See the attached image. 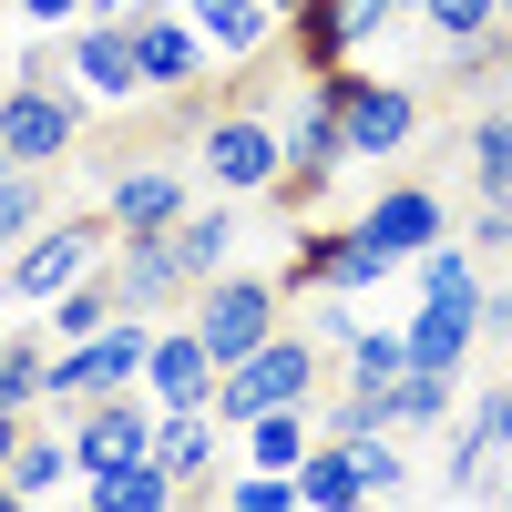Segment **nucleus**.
<instances>
[{"label":"nucleus","instance_id":"4","mask_svg":"<svg viewBox=\"0 0 512 512\" xmlns=\"http://www.w3.org/2000/svg\"><path fill=\"white\" fill-rule=\"evenodd\" d=\"M277 134H287V175H277V195H267V205H287V216H308V205L328 195V175L349 164V123H338V93L297 72V93L277 103Z\"/></svg>","mask_w":512,"mask_h":512},{"label":"nucleus","instance_id":"31","mask_svg":"<svg viewBox=\"0 0 512 512\" xmlns=\"http://www.w3.org/2000/svg\"><path fill=\"white\" fill-rule=\"evenodd\" d=\"M461 420H472V431L512 461V379H492V390H472V410H461Z\"/></svg>","mask_w":512,"mask_h":512},{"label":"nucleus","instance_id":"11","mask_svg":"<svg viewBox=\"0 0 512 512\" xmlns=\"http://www.w3.org/2000/svg\"><path fill=\"white\" fill-rule=\"evenodd\" d=\"M185 205H195V175H185V164H164V154L113 164V185H103L113 236H164V226H185Z\"/></svg>","mask_w":512,"mask_h":512},{"label":"nucleus","instance_id":"29","mask_svg":"<svg viewBox=\"0 0 512 512\" xmlns=\"http://www.w3.org/2000/svg\"><path fill=\"white\" fill-rule=\"evenodd\" d=\"M441 482H451V492H482V482H502V451L472 431V420H451V431H441Z\"/></svg>","mask_w":512,"mask_h":512},{"label":"nucleus","instance_id":"25","mask_svg":"<svg viewBox=\"0 0 512 512\" xmlns=\"http://www.w3.org/2000/svg\"><path fill=\"white\" fill-rule=\"evenodd\" d=\"M0 400H11V410H52V328H11V359H0Z\"/></svg>","mask_w":512,"mask_h":512},{"label":"nucleus","instance_id":"14","mask_svg":"<svg viewBox=\"0 0 512 512\" xmlns=\"http://www.w3.org/2000/svg\"><path fill=\"white\" fill-rule=\"evenodd\" d=\"M216 379H226V359L195 338V318H164V328H154V359H144V400H154V410H205V400H216Z\"/></svg>","mask_w":512,"mask_h":512},{"label":"nucleus","instance_id":"21","mask_svg":"<svg viewBox=\"0 0 512 512\" xmlns=\"http://www.w3.org/2000/svg\"><path fill=\"white\" fill-rule=\"evenodd\" d=\"M410 369V328H349L338 338V390H390V379Z\"/></svg>","mask_w":512,"mask_h":512},{"label":"nucleus","instance_id":"3","mask_svg":"<svg viewBox=\"0 0 512 512\" xmlns=\"http://www.w3.org/2000/svg\"><path fill=\"white\" fill-rule=\"evenodd\" d=\"M318 390H328V338H318V328H277L267 349H246V359L216 379V420L236 431V420L277 410V400H318Z\"/></svg>","mask_w":512,"mask_h":512},{"label":"nucleus","instance_id":"10","mask_svg":"<svg viewBox=\"0 0 512 512\" xmlns=\"http://www.w3.org/2000/svg\"><path fill=\"white\" fill-rule=\"evenodd\" d=\"M134 52H144V82L164 103L216 82V52H205V31L185 21V0H144V11H134Z\"/></svg>","mask_w":512,"mask_h":512},{"label":"nucleus","instance_id":"13","mask_svg":"<svg viewBox=\"0 0 512 512\" xmlns=\"http://www.w3.org/2000/svg\"><path fill=\"white\" fill-rule=\"evenodd\" d=\"M113 287H123L134 318H175L185 297H195V267H185L175 226H164V236H113Z\"/></svg>","mask_w":512,"mask_h":512},{"label":"nucleus","instance_id":"33","mask_svg":"<svg viewBox=\"0 0 512 512\" xmlns=\"http://www.w3.org/2000/svg\"><path fill=\"white\" fill-rule=\"evenodd\" d=\"M338 11H349V31H359V52H369V41H379V31H390V21H410V11H400V0H338Z\"/></svg>","mask_w":512,"mask_h":512},{"label":"nucleus","instance_id":"9","mask_svg":"<svg viewBox=\"0 0 512 512\" xmlns=\"http://www.w3.org/2000/svg\"><path fill=\"white\" fill-rule=\"evenodd\" d=\"M62 82L82 103H144L154 82H144V52H134V21H72L62 31Z\"/></svg>","mask_w":512,"mask_h":512},{"label":"nucleus","instance_id":"17","mask_svg":"<svg viewBox=\"0 0 512 512\" xmlns=\"http://www.w3.org/2000/svg\"><path fill=\"white\" fill-rule=\"evenodd\" d=\"M359 226L410 267L420 246H441V236H451V195H441V185H420V175H400V185H379V195H369V216H359Z\"/></svg>","mask_w":512,"mask_h":512},{"label":"nucleus","instance_id":"22","mask_svg":"<svg viewBox=\"0 0 512 512\" xmlns=\"http://www.w3.org/2000/svg\"><path fill=\"white\" fill-rule=\"evenodd\" d=\"M287 62H297V72H338V62H359L349 11H338V0H308V11L287 21Z\"/></svg>","mask_w":512,"mask_h":512},{"label":"nucleus","instance_id":"26","mask_svg":"<svg viewBox=\"0 0 512 512\" xmlns=\"http://www.w3.org/2000/svg\"><path fill=\"white\" fill-rule=\"evenodd\" d=\"M420 31H431L441 41V52H461V41H492L502 21H512V0H420V11H410Z\"/></svg>","mask_w":512,"mask_h":512},{"label":"nucleus","instance_id":"6","mask_svg":"<svg viewBox=\"0 0 512 512\" xmlns=\"http://www.w3.org/2000/svg\"><path fill=\"white\" fill-rule=\"evenodd\" d=\"M185 318H195V338H205V349H216V359L236 369L246 349H267V338L287 328V277L226 267V277H205V287L185 297Z\"/></svg>","mask_w":512,"mask_h":512},{"label":"nucleus","instance_id":"39","mask_svg":"<svg viewBox=\"0 0 512 512\" xmlns=\"http://www.w3.org/2000/svg\"><path fill=\"white\" fill-rule=\"evenodd\" d=\"M297 11H308V0H277V21H297Z\"/></svg>","mask_w":512,"mask_h":512},{"label":"nucleus","instance_id":"2","mask_svg":"<svg viewBox=\"0 0 512 512\" xmlns=\"http://www.w3.org/2000/svg\"><path fill=\"white\" fill-rule=\"evenodd\" d=\"M93 267H113V216H103V205H93V216H41L11 256H0V297L41 318L72 277H93Z\"/></svg>","mask_w":512,"mask_h":512},{"label":"nucleus","instance_id":"23","mask_svg":"<svg viewBox=\"0 0 512 512\" xmlns=\"http://www.w3.org/2000/svg\"><path fill=\"white\" fill-rule=\"evenodd\" d=\"M349 502H369L359 492V461H349V441L318 431V451L297 461V512H349Z\"/></svg>","mask_w":512,"mask_h":512},{"label":"nucleus","instance_id":"35","mask_svg":"<svg viewBox=\"0 0 512 512\" xmlns=\"http://www.w3.org/2000/svg\"><path fill=\"white\" fill-rule=\"evenodd\" d=\"M21 431H31V410H11V400H0V472H11V451H21Z\"/></svg>","mask_w":512,"mask_h":512},{"label":"nucleus","instance_id":"38","mask_svg":"<svg viewBox=\"0 0 512 512\" xmlns=\"http://www.w3.org/2000/svg\"><path fill=\"white\" fill-rule=\"evenodd\" d=\"M492 492H502V512H512V461H502V482H492Z\"/></svg>","mask_w":512,"mask_h":512},{"label":"nucleus","instance_id":"42","mask_svg":"<svg viewBox=\"0 0 512 512\" xmlns=\"http://www.w3.org/2000/svg\"><path fill=\"white\" fill-rule=\"evenodd\" d=\"M400 11H420V0H400Z\"/></svg>","mask_w":512,"mask_h":512},{"label":"nucleus","instance_id":"15","mask_svg":"<svg viewBox=\"0 0 512 512\" xmlns=\"http://www.w3.org/2000/svg\"><path fill=\"white\" fill-rule=\"evenodd\" d=\"M185 21L205 31L216 72H256L267 52H287V21H277V0H185Z\"/></svg>","mask_w":512,"mask_h":512},{"label":"nucleus","instance_id":"41","mask_svg":"<svg viewBox=\"0 0 512 512\" xmlns=\"http://www.w3.org/2000/svg\"><path fill=\"white\" fill-rule=\"evenodd\" d=\"M0 175H11V154H0Z\"/></svg>","mask_w":512,"mask_h":512},{"label":"nucleus","instance_id":"18","mask_svg":"<svg viewBox=\"0 0 512 512\" xmlns=\"http://www.w3.org/2000/svg\"><path fill=\"white\" fill-rule=\"evenodd\" d=\"M410 369H472L482 349V297H410Z\"/></svg>","mask_w":512,"mask_h":512},{"label":"nucleus","instance_id":"8","mask_svg":"<svg viewBox=\"0 0 512 512\" xmlns=\"http://www.w3.org/2000/svg\"><path fill=\"white\" fill-rule=\"evenodd\" d=\"M82 103L72 82H52V72H11L0 82V154L11 164H62L72 144H82Z\"/></svg>","mask_w":512,"mask_h":512},{"label":"nucleus","instance_id":"30","mask_svg":"<svg viewBox=\"0 0 512 512\" xmlns=\"http://www.w3.org/2000/svg\"><path fill=\"white\" fill-rule=\"evenodd\" d=\"M216 492H226V512H297V472H256V461H236Z\"/></svg>","mask_w":512,"mask_h":512},{"label":"nucleus","instance_id":"28","mask_svg":"<svg viewBox=\"0 0 512 512\" xmlns=\"http://www.w3.org/2000/svg\"><path fill=\"white\" fill-rule=\"evenodd\" d=\"M349 461H359V492H410V441L400 431H349Z\"/></svg>","mask_w":512,"mask_h":512},{"label":"nucleus","instance_id":"32","mask_svg":"<svg viewBox=\"0 0 512 512\" xmlns=\"http://www.w3.org/2000/svg\"><path fill=\"white\" fill-rule=\"evenodd\" d=\"M472 246H482V267L512 246V205H502V195H472Z\"/></svg>","mask_w":512,"mask_h":512},{"label":"nucleus","instance_id":"7","mask_svg":"<svg viewBox=\"0 0 512 512\" xmlns=\"http://www.w3.org/2000/svg\"><path fill=\"white\" fill-rule=\"evenodd\" d=\"M277 277H287V297H318V287L369 297V287H390V277H410V267H400L369 226H297V246H287Z\"/></svg>","mask_w":512,"mask_h":512},{"label":"nucleus","instance_id":"16","mask_svg":"<svg viewBox=\"0 0 512 512\" xmlns=\"http://www.w3.org/2000/svg\"><path fill=\"white\" fill-rule=\"evenodd\" d=\"M226 451H236V431L216 420V400H205V410H154V461L185 492H216L226 482Z\"/></svg>","mask_w":512,"mask_h":512},{"label":"nucleus","instance_id":"1","mask_svg":"<svg viewBox=\"0 0 512 512\" xmlns=\"http://www.w3.org/2000/svg\"><path fill=\"white\" fill-rule=\"evenodd\" d=\"M195 175L205 195H236V205H267L287 175V134H277V103H226L195 123Z\"/></svg>","mask_w":512,"mask_h":512},{"label":"nucleus","instance_id":"24","mask_svg":"<svg viewBox=\"0 0 512 512\" xmlns=\"http://www.w3.org/2000/svg\"><path fill=\"white\" fill-rule=\"evenodd\" d=\"M461 164H472V195H502V205H512V103L472 113V134H461Z\"/></svg>","mask_w":512,"mask_h":512},{"label":"nucleus","instance_id":"40","mask_svg":"<svg viewBox=\"0 0 512 512\" xmlns=\"http://www.w3.org/2000/svg\"><path fill=\"white\" fill-rule=\"evenodd\" d=\"M0 359H11V318H0Z\"/></svg>","mask_w":512,"mask_h":512},{"label":"nucleus","instance_id":"5","mask_svg":"<svg viewBox=\"0 0 512 512\" xmlns=\"http://www.w3.org/2000/svg\"><path fill=\"white\" fill-rule=\"evenodd\" d=\"M308 82H328V93H338V123H349V164H390V154H410V144H420V123H431V103H420L410 82H390V72L338 62V72H308Z\"/></svg>","mask_w":512,"mask_h":512},{"label":"nucleus","instance_id":"36","mask_svg":"<svg viewBox=\"0 0 512 512\" xmlns=\"http://www.w3.org/2000/svg\"><path fill=\"white\" fill-rule=\"evenodd\" d=\"M492 82H512V21L492 31Z\"/></svg>","mask_w":512,"mask_h":512},{"label":"nucleus","instance_id":"34","mask_svg":"<svg viewBox=\"0 0 512 512\" xmlns=\"http://www.w3.org/2000/svg\"><path fill=\"white\" fill-rule=\"evenodd\" d=\"M11 11H21V21H31V31H72V21H82V11H93V0H11Z\"/></svg>","mask_w":512,"mask_h":512},{"label":"nucleus","instance_id":"19","mask_svg":"<svg viewBox=\"0 0 512 512\" xmlns=\"http://www.w3.org/2000/svg\"><path fill=\"white\" fill-rule=\"evenodd\" d=\"M379 410H390V431H400V441L451 431V420H461V369H400L390 390H379Z\"/></svg>","mask_w":512,"mask_h":512},{"label":"nucleus","instance_id":"20","mask_svg":"<svg viewBox=\"0 0 512 512\" xmlns=\"http://www.w3.org/2000/svg\"><path fill=\"white\" fill-rule=\"evenodd\" d=\"M82 502H93V512H175L185 482L144 451V461H123V472H93V482H82Z\"/></svg>","mask_w":512,"mask_h":512},{"label":"nucleus","instance_id":"27","mask_svg":"<svg viewBox=\"0 0 512 512\" xmlns=\"http://www.w3.org/2000/svg\"><path fill=\"white\" fill-rule=\"evenodd\" d=\"M41 216H52V164H11V175H0V256H11Z\"/></svg>","mask_w":512,"mask_h":512},{"label":"nucleus","instance_id":"37","mask_svg":"<svg viewBox=\"0 0 512 512\" xmlns=\"http://www.w3.org/2000/svg\"><path fill=\"white\" fill-rule=\"evenodd\" d=\"M144 11V0H93V11H82V21H134Z\"/></svg>","mask_w":512,"mask_h":512},{"label":"nucleus","instance_id":"12","mask_svg":"<svg viewBox=\"0 0 512 512\" xmlns=\"http://www.w3.org/2000/svg\"><path fill=\"white\" fill-rule=\"evenodd\" d=\"M62 420H72V461H82V482H93V472H123V461L154 451V400H144V390L82 400V410H62Z\"/></svg>","mask_w":512,"mask_h":512}]
</instances>
